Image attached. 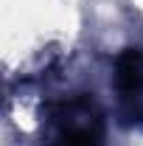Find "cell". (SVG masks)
<instances>
[{
	"mask_svg": "<svg viewBox=\"0 0 143 146\" xmlns=\"http://www.w3.org/2000/svg\"><path fill=\"white\" fill-rule=\"evenodd\" d=\"M112 87L118 96L121 124L143 129V48H126L115 59Z\"/></svg>",
	"mask_w": 143,
	"mask_h": 146,
	"instance_id": "7a4b0ae2",
	"label": "cell"
},
{
	"mask_svg": "<svg viewBox=\"0 0 143 146\" xmlns=\"http://www.w3.org/2000/svg\"><path fill=\"white\" fill-rule=\"evenodd\" d=\"M45 146H104V112L93 96H73L51 110Z\"/></svg>",
	"mask_w": 143,
	"mask_h": 146,
	"instance_id": "6da1fadb",
	"label": "cell"
}]
</instances>
